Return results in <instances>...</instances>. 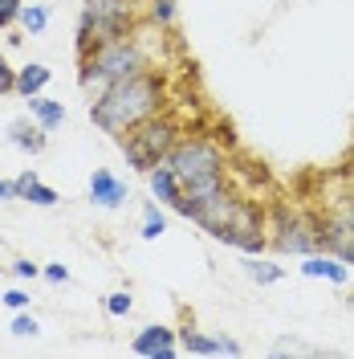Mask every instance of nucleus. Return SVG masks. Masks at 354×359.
<instances>
[{
    "label": "nucleus",
    "instance_id": "f257e3e1",
    "mask_svg": "<svg viewBox=\"0 0 354 359\" xmlns=\"http://www.w3.org/2000/svg\"><path fill=\"white\" fill-rule=\"evenodd\" d=\"M176 212H183L187 221H196L199 229H204L208 237H216L220 245L241 249V253H248V257H257V253L269 245L261 208H257L253 201L232 196L228 188L216 192V196H208V201H179Z\"/></svg>",
    "mask_w": 354,
    "mask_h": 359
},
{
    "label": "nucleus",
    "instance_id": "f03ea898",
    "mask_svg": "<svg viewBox=\"0 0 354 359\" xmlns=\"http://www.w3.org/2000/svg\"><path fill=\"white\" fill-rule=\"evenodd\" d=\"M163 102H167V82H163V74L143 69V74H134L127 82H114V86H106L102 94H94L90 118H94L98 131H106V135L118 139V135H127L131 127L147 123L151 114H159Z\"/></svg>",
    "mask_w": 354,
    "mask_h": 359
},
{
    "label": "nucleus",
    "instance_id": "7ed1b4c3",
    "mask_svg": "<svg viewBox=\"0 0 354 359\" xmlns=\"http://www.w3.org/2000/svg\"><path fill=\"white\" fill-rule=\"evenodd\" d=\"M151 69V53L139 37V29L127 37H114V41L90 45L86 53H78V86L86 94H102L114 82H127L134 74Z\"/></svg>",
    "mask_w": 354,
    "mask_h": 359
},
{
    "label": "nucleus",
    "instance_id": "20e7f679",
    "mask_svg": "<svg viewBox=\"0 0 354 359\" xmlns=\"http://www.w3.org/2000/svg\"><path fill=\"white\" fill-rule=\"evenodd\" d=\"M167 163L179 176V201H208L224 192V151L212 139H179Z\"/></svg>",
    "mask_w": 354,
    "mask_h": 359
},
{
    "label": "nucleus",
    "instance_id": "39448f33",
    "mask_svg": "<svg viewBox=\"0 0 354 359\" xmlns=\"http://www.w3.org/2000/svg\"><path fill=\"white\" fill-rule=\"evenodd\" d=\"M139 29V4L134 0H86L82 17H78V53H86L90 45L114 41Z\"/></svg>",
    "mask_w": 354,
    "mask_h": 359
},
{
    "label": "nucleus",
    "instance_id": "423d86ee",
    "mask_svg": "<svg viewBox=\"0 0 354 359\" xmlns=\"http://www.w3.org/2000/svg\"><path fill=\"white\" fill-rule=\"evenodd\" d=\"M176 143H179V123L167 118L163 111L151 114L147 123L131 127L127 135H118V147H122L127 163L139 168V172H151V168H159V163H167V156H171Z\"/></svg>",
    "mask_w": 354,
    "mask_h": 359
},
{
    "label": "nucleus",
    "instance_id": "0eeeda50",
    "mask_svg": "<svg viewBox=\"0 0 354 359\" xmlns=\"http://www.w3.org/2000/svg\"><path fill=\"white\" fill-rule=\"evenodd\" d=\"M273 245L281 249V253H302V257L322 253V221L306 217V212H281Z\"/></svg>",
    "mask_w": 354,
    "mask_h": 359
},
{
    "label": "nucleus",
    "instance_id": "6e6552de",
    "mask_svg": "<svg viewBox=\"0 0 354 359\" xmlns=\"http://www.w3.org/2000/svg\"><path fill=\"white\" fill-rule=\"evenodd\" d=\"M322 249L354 266V196H346L330 217H322Z\"/></svg>",
    "mask_w": 354,
    "mask_h": 359
},
{
    "label": "nucleus",
    "instance_id": "1a4fd4ad",
    "mask_svg": "<svg viewBox=\"0 0 354 359\" xmlns=\"http://www.w3.org/2000/svg\"><path fill=\"white\" fill-rule=\"evenodd\" d=\"M131 351H134V355H143V359H171L179 351L176 331H171V327H159V323H151V327H143V331L131 339Z\"/></svg>",
    "mask_w": 354,
    "mask_h": 359
},
{
    "label": "nucleus",
    "instance_id": "9d476101",
    "mask_svg": "<svg viewBox=\"0 0 354 359\" xmlns=\"http://www.w3.org/2000/svg\"><path fill=\"white\" fill-rule=\"evenodd\" d=\"M90 201L98 204V208H122V204L131 201V188L114 176L111 168H94V176H90Z\"/></svg>",
    "mask_w": 354,
    "mask_h": 359
},
{
    "label": "nucleus",
    "instance_id": "9b49d317",
    "mask_svg": "<svg viewBox=\"0 0 354 359\" xmlns=\"http://www.w3.org/2000/svg\"><path fill=\"white\" fill-rule=\"evenodd\" d=\"M302 273L306 278H326V282H334V286H342L346 278H351V269H346V262L342 257H334V253H310L306 257V266H302Z\"/></svg>",
    "mask_w": 354,
    "mask_h": 359
},
{
    "label": "nucleus",
    "instance_id": "f8f14e48",
    "mask_svg": "<svg viewBox=\"0 0 354 359\" xmlns=\"http://www.w3.org/2000/svg\"><path fill=\"white\" fill-rule=\"evenodd\" d=\"M13 184H17V201L41 204V208H49V204L62 201V196H57V192H53L49 184H41V180H37V172H33V168H29V172H21V176L13 180Z\"/></svg>",
    "mask_w": 354,
    "mask_h": 359
},
{
    "label": "nucleus",
    "instance_id": "ddd939ff",
    "mask_svg": "<svg viewBox=\"0 0 354 359\" xmlns=\"http://www.w3.org/2000/svg\"><path fill=\"white\" fill-rule=\"evenodd\" d=\"M45 127L33 118V123H24V118H17L13 127H8V139H13V147H21V151H29V156H41L45 151Z\"/></svg>",
    "mask_w": 354,
    "mask_h": 359
},
{
    "label": "nucleus",
    "instance_id": "4468645a",
    "mask_svg": "<svg viewBox=\"0 0 354 359\" xmlns=\"http://www.w3.org/2000/svg\"><path fill=\"white\" fill-rule=\"evenodd\" d=\"M29 102V114L41 123L45 131H57L62 123H66V107L57 102V98H45V94H33V98H24Z\"/></svg>",
    "mask_w": 354,
    "mask_h": 359
},
{
    "label": "nucleus",
    "instance_id": "2eb2a0df",
    "mask_svg": "<svg viewBox=\"0 0 354 359\" xmlns=\"http://www.w3.org/2000/svg\"><path fill=\"white\" fill-rule=\"evenodd\" d=\"M147 180H151L155 201L176 208V201H179V176L171 172V163H159V168H151V172H147Z\"/></svg>",
    "mask_w": 354,
    "mask_h": 359
},
{
    "label": "nucleus",
    "instance_id": "dca6fc26",
    "mask_svg": "<svg viewBox=\"0 0 354 359\" xmlns=\"http://www.w3.org/2000/svg\"><path fill=\"white\" fill-rule=\"evenodd\" d=\"M49 78H53V69L41 66V62H29V66L17 69V94L21 98H33V94H41L49 86Z\"/></svg>",
    "mask_w": 354,
    "mask_h": 359
},
{
    "label": "nucleus",
    "instance_id": "f3484780",
    "mask_svg": "<svg viewBox=\"0 0 354 359\" xmlns=\"http://www.w3.org/2000/svg\"><path fill=\"white\" fill-rule=\"evenodd\" d=\"M179 347H183L187 355H220V339L204 335L196 327H183V331H179Z\"/></svg>",
    "mask_w": 354,
    "mask_h": 359
},
{
    "label": "nucleus",
    "instance_id": "a211bd4d",
    "mask_svg": "<svg viewBox=\"0 0 354 359\" xmlns=\"http://www.w3.org/2000/svg\"><path fill=\"white\" fill-rule=\"evenodd\" d=\"M17 25H21L29 37H41L45 29H49V4H24Z\"/></svg>",
    "mask_w": 354,
    "mask_h": 359
},
{
    "label": "nucleus",
    "instance_id": "6ab92c4d",
    "mask_svg": "<svg viewBox=\"0 0 354 359\" xmlns=\"http://www.w3.org/2000/svg\"><path fill=\"white\" fill-rule=\"evenodd\" d=\"M248 278H253L257 286H273V282H281V278H285V269L273 266V262H261V257H253V262H248Z\"/></svg>",
    "mask_w": 354,
    "mask_h": 359
},
{
    "label": "nucleus",
    "instance_id": "aec40b11",
    "mask_svg": "<svg viewBox=\"0 0 354 359\" xmlns=\"http://www.w3.org/2000/svg\"><path fill=\"white\" fill-rule=\"evenodd\" d=\"M147 21L159 29H171L176 25V0H151L147 4Z\"/></svg>",
    "mask_w": 354,
    "mask_h": 359
},
{
    "label": "nucleus",
    "instance_id": "412c9836",
    "mask_svg": "<svg viewBox=\"0 0 354 359\" xmlns=\"http://www.w3.org/2000/svg\"><path fill=\"white\" fill-rule=\"evenodd\" d=\"M163 233H167V221H163L159 204H147V212H143V237H147V241H159Z\"/></svg>",
    "mask_w": 354,
    "mask_h": 359
},
{
    "label": "nucleus",
    "instance_id": "4be33fe9",
    "mask_svg": "<svg viewBox=\"0 0 354 359\" xmlns=\"http://www.w3.org/2000/svg\"><path fill=\"white\" fill-rule=\"evenodd\" d=\"M134 311V298L127 290H114L106 294V314H114V318H127V314Z\"/></svg>",
    "mask_w": 354,
    "mask_h": 359
},
{
    "label": "nucleus",
    "instance_id": "5701e85b",
    "mask_svg": "<svg viewBox=\"0 0 354 359\" xmlns=\"http://www.w3.org/2000/svg\"><path fill=\"white\" fill-rule=\"evenodd\" d=\"M21 8H24V0H0V29H13L21 21Z\"/></svg>",
    "mask_w": 354,
    "mask_h": 359
},
{
    "label": "nucleus",
    "instance_id": "b1692460",
    "mask_svg": "<svg viewBox=\"0 0 354 359\" xmlns=\"http://www.w3.org/2000/svg\"><path fill=\"white\" fill-rule=\"evenodd\" d=\"M37 331H41V327H37V318H33V314H17V318H13V335H17V339H33Z\"/></svg>",
    "mask_w": 354,
    "mask_h": 359
},
{
    "label": "nucleus",
    "instance_id": "393cba45",
    "mask_svg": "<svg viewBox=\"0 0 354 359\" xmlns=\"http://www.w3.org/2000/svg\"><path fill=\"white\" fill-rule=\"evenodd\" d=\"M0 94H17V69L8 66L4 53H0Z\"/></svg>",
    "mask_w": 354,
    "mask_h": 359
},
{
    "label": "nucleus",
    "instance_id": "a878e982",
    "mask_svg": "<svg viewBox=\"0 0 354 359\" xmlns=\"http://www.w3.org/2000/svg\"><path fill=\"white\" fill-rule=\"evenodd\" d=\"M13 273H17V278H24V282H33V278L41 273V266H33L29 257H21V262H13Z\"/></svg>",
    "mask_w": 354,
    "mask_h": 359
},
{
    "label": "nucleus",
    "instance_id": "bb28decb",
    "mask_svg": "<svg viewBox=\"0 0 354 359\" xmlns=\"http://www.w3.org/2000/svg\"><path fill=\"white\" fill-rule=\"evenodd\" d=\"M4 306H8V311H24V306H29V294L24 290H8L4 294Z\"/></svg>",
    "mask_w": 354,
    "mask_h": 359
},
{
    "label": "nucleus",
    "instance_id": "cd10ccee",
    "mask_svg": "<svg viewBox=\"0 0 354 359\" xmlns=\"http://www.w3.org/2000/svg\"><path fill=\"white\" fill-rule=\"evenodd\" d=\"M41 273L49 278V282H57V286H62V282H69V269L62 266V262H53V266H45Z\"/></svg>",
    "mask_w": 354,
    "mask_h": 359
},
{
    "label": "nucleus",
    "instance_id": "c85d7f7f",
    "mask_svg": "<svg viewBox=\"0 0 354 359\" xmlns=\"http://www.w3.org/2000/svg\"><path fill=\"white\" fill-rule=\"evenodd\" d=\"M220 355H241V343L236 339H220Z\"/></svg>",
    "mask_w": 354,
    "mask_h": 359
},
{
    "label": "nucleus",
    "instance_id": "c756f323",
    "mask_svg": "<svg viewBox=\"0 0 354 359\" xmlns=\"http://www.w3.org/2000/svg\"><path fill=\"white\" fill-rule=\"evenodd\" d=\"M0 201H17V184H8V180H0Z\"/></svg>",
    "mask_w": 354,
    "mask_h": 359
},
{
    "label": "nucleus",
    "instance_id": "7c9ffc66",
    "mask_svg": "<svg viewBox=\"0 0 354 359\" xmlns=\"http://www.w3.org/2000/svg\"><path fill=\"white\" fill-rule=\"evenodd\" d=\"M351 311H354V294H351Z\"/></svg>",
    "mask_w": 354,
    "mask_h": 359
}]
</instances>
